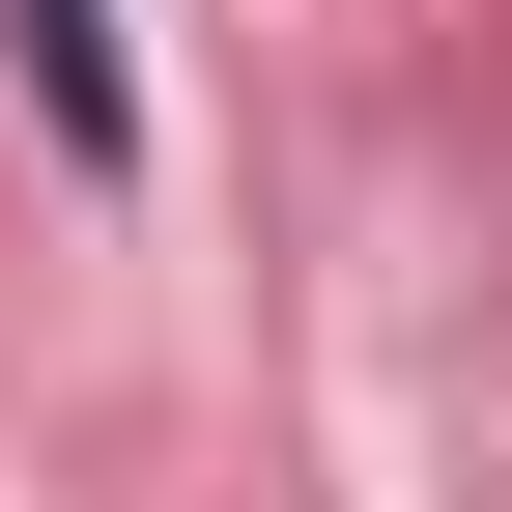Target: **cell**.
I'll list each match as a JSON object with an SVG mask.
<instances>
[{"mask_svg":"<svg viewBox=\"0 0 512 512\" xmlns=\"http://www.w3.org/2000/svg\"><path fill=\"white\" fill-rule=\"evenodd\" d=\"M29 29V86H57V143H114V0H0Z\"/></svg>","mask_w":512,"mask_h":512,"instance_id":"obj_1","label":"cell"}]
</instances>
